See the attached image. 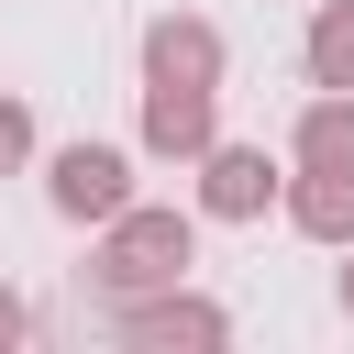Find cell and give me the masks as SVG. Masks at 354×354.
Masks as SVG:
<instances>
[{"instance_id":"8992f818","label":"cell","mask_w":354,"mask_h":354,"mask_svg":"<svg viewBox=\"0 0 354 354\" xmlns=\"http://www.w3.org/2000/svg\"><path fill=\"white\" fill-rule=\"evenodd\" d=\"M221 144V88H144V133H133V155H155V166H199Z\"/></svg>"},{"instance_id":"9c48e42d","label":"cell","mask_w":354,"mask_h":354,"mask_svg":"<svg viewBox=\"0 0 354 354\" xmlns=\"http://www.w3.org/2000/svg\"><path fill=\"white\" fill-rule=\"evenodd\" d=\"M299 66H310V88H354V0H321V11H310Z\"/></svg>"},{"instance_id":"52a82bcc","label":"cell","mask_w":354,"mask_h":354,"mask_svg":"<svg viewBox=\"0 0 354 354\" xmlns=\"http://www.w3.org/2000/svg\"><path fill=\"white\" fill-rule=\"evenodd\" d=\"M277 210H288V232H310V243H354V166H288V188H277Z\"/></svg>"},{"instance_id":"7a4b0ae2","label":"cell","mask_w":354,"mask_h":354,"mask_svg":"<svg viewBox=\"0 0 354 354\" xmlns=\"http://www.w3.org/2000/svg\"><path fill=\"white\" fill-rule=\"evenodd\" d=\"M122 199H133V144H55L44 155V210L55 221H88L100 232Z\"/></svg>"},{"instance_id":"ba28073f","label":"cell","mask_w":354,"mask_h":354,"mask_svg":"<svg viewBox=\"0 0 354 354\" xmlns=\"http://www.w3.org/2000/svg\"><path fill=\"white\" fill-rule=\"evenodd\" d=\"M288 166H354V88H321L288 122Z\"/></svg>"},{"instance_id":"8fae6325","label":"cell","mask_w":354,"mask_h":354,"mask_svg":"<svg viewBox=\"0 0 354 354\" xmlns=\"http://www.w3.org/2000/svg\"><path fill=\"white\" fill-rule=\"evenodd\" d=\"M22 332H33V310H22V288H11V277H0V354H11V343H22Z\"/></svg>"},{"instance_id":"30bf717a","label":"cell","mask_w":354,"mask_h":354,"mask_svg":"<svg viewBox=\"0 0 354 354\" xmlns=\"http://www.w3.org/2000/svg\"><path fill=\"white\" fill-rule=\"evenodd\" d=\"M22 166H33V100L0 88V177H22Z\"/></svg>"},{"instance_id":"6da1fadb","label":"cell","mask_w":354,"mask_h":354,"mask_svg":"<svg viewBox=\"0 0 354 354\" xmlns=\"http://www.w3.org/2000/svg\"><path fill=\"white\" fill-rule=\"evenodd\" d=\"M188 266H199V210H155V199H122V210L100 221V254H88L100 299H144V288H177Z\"/></svg>"},{"instance_id":"5b68a950","label":"cell","mask_w":354,"mask_h":354,"mask_svg":"<svg viewBox=\"0 0 354 354\" xmlns=\"http://www.w3.org/2000/svg\"><path fill=\"white\" fill-rule=\"evenodd\" d=\"M221 66H232L221 22H199V11H155L144 22V88H221Z\"/></svg>"},{"instance_id":"7c38bea8","label":"cell","mask_w":354,"mask_h":354,"mask_svg":"<svg viewBox=\"0 0 354 354\" xmlns=\"http://www.w3.org/2000/svg\"><path fill=\"white\" fill-rule=\"evenodd\" d=\"M343 321H354V243H343Z\"/></svg>"},{"instance_id":"277c9868","label":"cell","mask_w":354,"mask_h":354,"mask_svg":"<svg viewBox=\"0 0 354 354\" xmlns=\"http://www.w3.org/2000/svg\"><path fill=\"white\" fill-rule=\"evenodd\" d=\"M188 177H199V221H266L277 188H288V166H277L266 144H232V133H221Z\"/></svg>"},{"instance_id":"3957f363","label":"cell","mask_w":354,"mask_h":354,"mask_svg":"<svg viewBox=\"0 0 354 354\" xmlns=\"http://www.w3.org/2000/svg\"><path fill=\"white\" fill-rule=\"evenodd\" d=\"M111 332H122V343H144V354H177V343H232V310H221V299H199V288L177 277V288L111 299Z\"/></svg>"}]
</instances>
